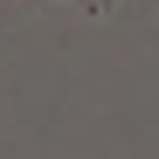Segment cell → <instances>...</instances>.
<instances>
[{"label":"cell","instance_id":"cell-1","mask_svg":"<svg viewBox=\"0 0 159 159\" xmlns=\"http://www.w3.org/2000/svg\"><path fill=\"white\" fill-rule=\"evenodd\" d=\"M62 7H83V14H104V7H118V0H62Z\"/></svg>","mask_w":159,"mask_h":159}]
</instances>
